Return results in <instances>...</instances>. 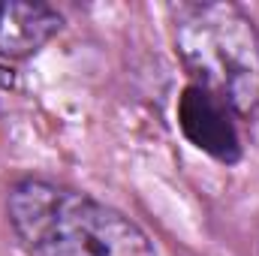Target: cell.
Listing matches in <instances>:
<instances>
[{"instance_id":"cell-3","label":"cell","mask_w":259,"mask_h":256,"mask_svg":"<svg viewBox=\"0 0 259 256\" xmlns=\"http://www.w3.org/2000/svg\"><path fill=\"white\" fill-rule=\"evenodd\" d=\"M178 127L187 142L202 154L214 157L217 163H238L241 160V133L235 124V112L211 97L208 91L190 84L178 100Z\"/></svg>"},{"instance_id":"cell-4","label":"cell","mask_w":259,"mask_h":256,"mask_svg":"<svg viewBox=\"0 0 259 256\" xmlns=\"http://www.w3.org/2000/svg\"><path fill=\"white\" fill-rule=\"evenodd\" d=\"M64 18L46 3H0V55L24 61L58 36Z\"/></svg>"},{"instance_id":"cell-1","label":"cell","mask_w":259,"mask_h":256,"mask_svg":"<svg viewBox=\"0 0 259 256\" xmlns=\"http://www.w3.org/2000/svg\"><path fill=\"white\" fill-rule=\"evenodd\" d=\"M6 214L27 256H157L130 217L49 178L15 181Z\"/></svg>"},{"instance_id":"cell-2","label":"cell","mask_w":259,"mask_h":256,"mask_svg":"<svg viewBox=\"0 0 259 256\" xmlns=\"http://www.w3.org/2000/svg\"><path fill=\"white\" fill-rule=\"evenodd\" d=\"M175 55L190 84L226 103L235 118L259 121V27L235 3H172Z\"/></svg>"}]
</instances>
